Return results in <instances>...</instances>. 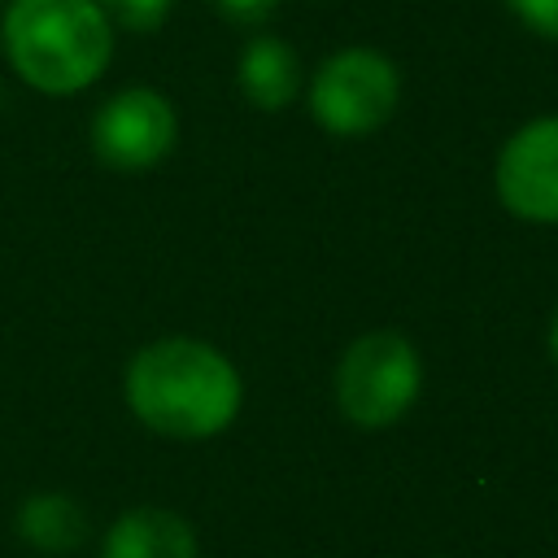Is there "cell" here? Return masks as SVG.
Here are the masks:
<instances>
[{"instance_id": "obj_1", "label": "cell", "mask_w": 558, "mask_h": 558, "mask_svg": "<svg viewBox=\"0 0 558 558\" xmlns=\"http://www.w3.org/2000/svg\"><path fill=\"white\" fill-rule=\"evenodd\" d=\"M131 414L170 440H209L227 432L244 405L235 362L196 336H161L131 353L122 375Z\"/></svg>"}, {"instance_id": "obj_2", "label": "cell", "mask_w": 558, "mask_h": 558, "mask_svg": "<svg viewBox=\"0 0 558 558\" xmlns=\"http://www.w3.org/2000/svg\"><path fill=\"white\" fill-rule=\"evenodd\" d=\"M113 22L96 0H9L0 13V48L9 70L44 92H87L113 61Z\"/></svg>"}, {"instance_id": "obj_3", "label": "cell", "mask_w": 558, "mask_h": 558, "mask_svg": "<svg viewBox=\"0 0 558 558\" xmlns=\"http://www.w3.org/2000/svg\"><path fill=\"white\" fill-rule=\"evenodd\" d=\"M418 388H423L418 349L410 336L392 327L353 336L331 375L336 410L362 432H379L405 418L410 405L418 401Z\"/></svg>"}, {"instance_id": "obj_4", "label": "cell", "mask_w": 558, "mask_h": 558, "mask_svg": "<svg viewBox=\"0 0 558 558\" xmlns=\"http://www.w3.org/2000/svg\"><path fill=\"white\" fill-rule=\"evenodd\" d=\"M305 100H310L314 122L327 135L336 140L375 135L379 126L392 122L401 105V70L388 52L353 44V48L323 57V65L310 78Z\"/></svg>"}, {"instance_id": "obj_5", "label": "cell", "mask_w": 558, "mask_h": 558, "mask_svg": "<svg viewBox=\"0 0 558 558\" xmlns=\"http://www.w3.org/2000/svg\"><path fill=\"white\" fill-rule=\"evenodd\" d=\"M92 153L118 174H144L161 166L179 144V113L157 87H122L92 113Z\"/></svg>"}, {"instance_id": "obj_6", "label": "cell", "mask_w": 558, "mask_h": 558, "mask_svg": "<svg viewBox=\"0 0 558 558\" xmlns=\"http://www.w3.org/2000/svg\"><path fill=\"white\" fill-rule=\"evenodd\" d=\"M493 192L510 218L558 227V113L523 122L497 148Z\"/></svg>"}, {"instance_id": "obj_7", "label": "cell", "mask_w": 558, "mask_h": 558, "mask_svg": "<svg viewBox=\"0 0 558 558\" xmlns=\"http://www.w3.org/2000/svg\"><path fill=\"white\" fill-rule=\"evenodd\" d=\"M100 558H196V527L166 506H131L100 541Z\"/></svg>"}, {"instance_id": "obj_8", "label": "cell", "mask_w": 558, "mask_h": 558, "mask_svg": "<svg viewBox=\"0 0 558 558\" xmlns=\"http://www.w3.org/2000/svg\"><path fill=\"white\" fill-rule=\"evenodd\" d=\"M235 78H240V92H244L248 105H257L266 113H279L301 92V57L279 35H253L240 52Z\"/></svg>"}, {"instance_id": "obj_9", "label": "cell", "mask_w": 558, "mask_h": 558, "mask_svg": "<svg viewBox=\"0 0 558 558\" xmlns=\"http://www.w3.org/2000/svg\"><path fill=\"white\" fill-rule=\"evenodd\" d=\"M13 523L17 536L39 554H70L87 541V514L70 493H31Z\"/></svg>"}, {"instance_id": "obj_10", "label": "cell", "mask_w": 558, "mask_h": 558, "mask_svg": "<svg viewBox=\"0 0 558 558\" xmlns=\"http://www.w3.org/2000/svg\"><path fill=\"white\" fill-rule=\"evenodd\" d=\"M105 9V17L113 22V31H126V35H153L166 26L174 0H96Z\"/></svg>"}, {"instance_id": "obj_11", "label": "cell", "mask_w": 558, "mask_h": 558, "mask_svg": "<svg viewBox=\"0 0 558 558\" xmlns=\"http://www.w3.org/2000/svg\"><path fill=\"white\" fill-rule=\"evenodd\" d=\"M501 4L519 17V26H527L532 35H541L549 44H558V0H501Z\"/></svg>"}, {"instance_id": "obj_12", "label": "cell", "mask_w": 558, "mask_h": 558, "mask_svg": "<svg viewBox=\"0 0 558 558\" xmlns=\"http://www.w3.org/2000/svg\"><path fill=\"white\" fill-rule=\"evenodd\" d=\"M209 4H214L218 17H227L235 26H262L275 13L279 0H209Z\"/></svg>"}, {"instance_id": "obj_13", "label": "cell", "mask_w": 558, "mask_h": 558, "mask_svg": "<svg viewBox=\"0 0 558 558\" xmlns=\"http://www.w3.org/2000/svg\"><path fill=\"white\" fill-rule=\"evenodd\" d=\"M549 353H554V362H558V310H554V318H549Z\"/></svg>"}, {"instance_id": "obj_14", "label": "cell", "mask_w": 558, "mask_h": 558, "mask_svg": "<svg viewBox=\"0 0 558 558\" xmlns=\"http://www.w3.org/2000/svg\"><path fill=\"white\" fill-rule=\"evenodd\" d=\"M0 96H4V87H0Z\"/></svg>"}]
</instances>
